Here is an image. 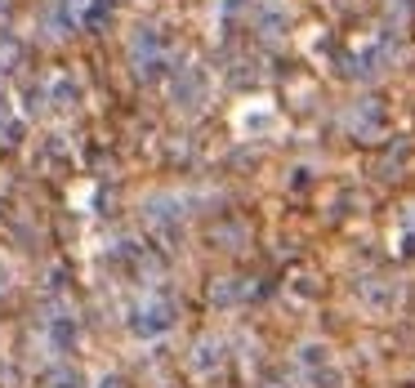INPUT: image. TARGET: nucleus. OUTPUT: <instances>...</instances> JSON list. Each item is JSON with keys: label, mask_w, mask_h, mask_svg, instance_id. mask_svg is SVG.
<instances>
[{"label": "nucleus", "mask_w": 415, "mask_h": 388, "mask_svg": "<svg viewBox=\"0 0 415 388\" xmlns=\"http://www.w3.org/2000/svg\"><path fill=\"white\" fill-rule=\"evenodd\" d=\"M170 317H165V308H148L139 321H134V331H143V335H152V331H165Z\"/></svg>", "instance_id": "f257e3e1"}]
</instances>
